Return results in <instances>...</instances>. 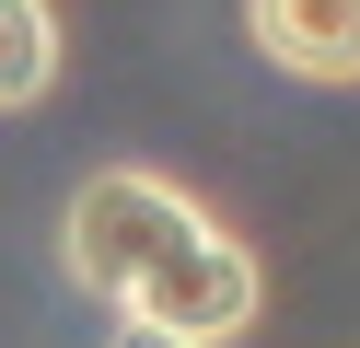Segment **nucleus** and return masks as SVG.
Listing matches in <instances>:
<instances>
[{
    "instance_id": "2",
    "label": "nucleus",
    "mask_w": 360,
    "mask_h": 348,
    "mask_svg": "<svg viewBox=\"0 0 360 348\" xmlns=\"http://www.w3.org/2000/svg\"><path fill=\"white\" fill-rule=\"evenodd\" d=\"M244 35L290 82H326V93L360 82V0H244Z\"/></svg>"
},
{
    "instance_id": "4",
    "label": "nucleus",
    "mask_w": 360,
    "mask_h": 348,
    "mask_svg": "<svg viewBox=\"0 0 360 348\" xmlns=\"http://www.w3.org/2000/svg\"><path fill=\"white\" fill-rule=\"evenodd\" d=\"M105 348H198V337H174V325H151V314H117V337Z\"/></svg>"
},
{
    "instance_id": "1",
    "label": "nucleus",
    "mask_w": 360,
    "mask_h": 348,
    "mask_svg": "<svg viewBox=\"0 0 360 348\" xmlns=\"http://www.w3.org/2000/svg\"><path fill=\"white\" fill-rule=\"evenodd\" d=\"M58 255H70V278L105 314H151V325H174V337H198V348L244 337L256 302H267V267L186 186H163L151 162H105L70 198V221H58Z\"/></svg>"
},
{
    "instance_id": "3",
    "label": "nucleus",
    "mask_w": 360,
    "mask_h": 348,
    "mask_svg": "<svg viewBox=\"0 0 360 348\" xmlns=\"http://www.w3.org/2000/svg\"><path fill=\"white\" fill-rule=\"evenodd\" d=\"M47 82H58V12L47 0H0V116L35 105Z\"/></svg>"
}]
</instances>
